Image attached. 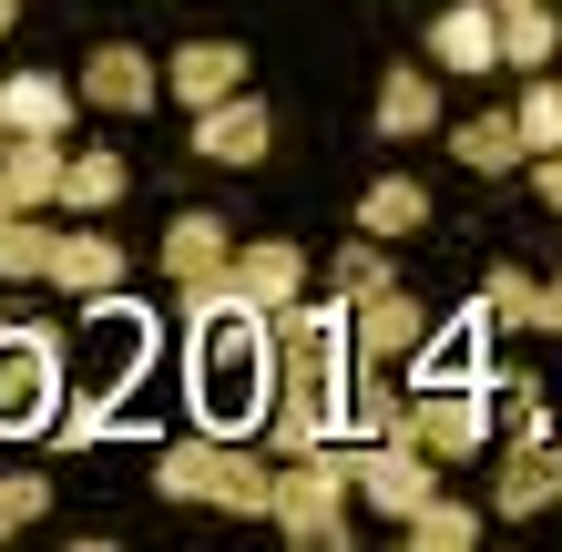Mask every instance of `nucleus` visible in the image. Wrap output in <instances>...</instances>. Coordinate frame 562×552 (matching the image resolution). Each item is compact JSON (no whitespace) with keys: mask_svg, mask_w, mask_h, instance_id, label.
Masks as SVG:
<instances>
[{"mask_svg":"<svg viewBox=\"0 0 562 552\" xmlns=\"http://www.w3.org/2000/svg\"><path fill=\"white\" fill-rule=\"evenodd\" d=\"M52 286H72V297H113V286H123V246L92 236V225H72L61 256H52Z\"/></svg>","mask_w":562,"mask_h":552,"instance_id":"obj_20","label":"nucleus"},{"mask_svg":"<svg viewBox=\"0 0 562 552\" xmlns=\"http://www.w3.org/2000/svg\"><path fill=\"white\" fill-rule=\"evenodd\" d=\"M491 11H512V0H491Z\"/></svg>","mask_w":562,"mask_h":552,"instance_id":"obj_37","label":"nucleus"},{"mask_svg":"<svg viewBox=\"0 0 562 552\" xmlns=\"http://www.w3.org/2000/svg\"><path fill=\"white\" fill-rule=\"evenodd\" d=\"M502 61V11L491 0H450L429 21V72H491Z\"/></svg>","mask_w":562,"mask_h":552,"instance_id":"obj_12","label":"nucleus"},{"mask_svg":"<svg viewBox=\"0 0 562 552\" xmlns=\"http://www.w3.org/2000/svg\"><path fill=\"white\" fill-rule=\"evenodd\" d=\"M429 450L419 440H358V502L369 511H389V522H409V511L429 502Z\"/></svg>","mask_w":562,"mask_h":552,"instance_id":"obj_5","label":"nucleus"},{"mask_svg":"<svg viewBox=\"0 0 562 552\" xmlns=\"http://www.w3.org/2000/svg\"><path fill=\"white\" fill-rule=\"evenodd\" d=\"M164 92H175L184 113H205V103H225V92H246V52H236V42H175Z\"/></svg>","mask_w":562,"mask_h":552,"instance_id":"obj_13","label":"nucleus"},{"mask_svg":"<svg viewBox=\"0 0 562 552\" xmlns=\"http://www.w3.org/2000/svg\"><path fill=\"white\" fill-rule=\"evenodd\" d=\"M481 307H491V328H532L542 277H532V267H491V277H481Z\"/></svg>","mask_w":562,"mask_h":552,"instance_id":"obj_29","label":"nucleus"},{"mask_svg":"<svg viewBox=\"0 0 562 552\" xmlns=\"http://www.w3.org/2000/svg\"><path fill=\"white\" fill-rule=\"evenodd\" d=\"M348 492H358V440L338 450H307V461H277V492H267V522L307 552H338L348 542Z\"/></svg>","mask_w":562,"mask_h":552,"instance_id":"obj_3","label":"nucleus"},{"mask_svg":"<svg viewBox=\"0 0 562 552\" xmlns=\"http://www.w3.org/2000/svg\"><path fill=\"white\" fill-rule=\"evenodd\" d=\"M267 144H277V113L246 103V92H225V103L194 113V154H205V165H267Z\"/></svg>","mask_w":562,"mask_h":552,"instance_id":"obj_11","label":"nucleus"},{"mask_svg":"<svg viewBox=\"0 0 562 552\" xmlns=\"http://www.w3.org/2000/svg\"><path fill=\"white\" fill-rule=\"evenodd\" d=\"M429 123H440V82H429V61H389V82H379V134H389V144H419Z\"/></svg>","mask_w":562,"mask_h":552,"instance_id":"obj_18","label":"nucleus"},{"mask_svg":"<svg viewBox=\"0 0 562 552\" xmlns=\"http://www.w3.org/2000/svg\"><path fill=\"white\" fill-rule=\"evenodd\" d=\"M11 215H21V194H11V184H0V225H11Z\"/></svg>","mask_w":562,"mask_h":552,"instance_id":"obj_34","label":"nucleus"},{"mask_svg":"<svg viewBox=\"0 0 562 552\" xmlns=\"http://www.w3.org/2000/svg\"><path fill=\"white\" fill-rule=\"evenodd\" d=\"M154 92H164V72L134 52V42H103L82 61V103L92 113H154Z\"/></svg>","mask_w":562,"mask_h":552,"instance_id":"obj_14","label":"nucleus"},{"mask_svg":"<svg viewBox=\"0 0 562 552\" xmlns=\"http://www.w3.org/2000/svg\"><path fill=\"white\" fill-rule=\"evenodd\" d=\"M184 369H194V419L205 430H267L277 409V317H256L246 297H184Z\"/></svg>","mask_w":562,"mask_h":552,"instance_id":"obj_1","label":"nucleus"},{"mask_svg":"<svg viewBox=\"0 0 562 552\" xmlns=\"http://www.w3.org/2000/svg\"><path fill=\"white\" fill-rule=\"evenodd\" d=\"M532 328H552V338H562V277H542V307H532Z\"/></svg>","mask_w":562,"mask_h":552,"instance_id":"obj_33","label":"nucleus"},{"mask_svg":"<svg viewBox=\"0 0 562 552\" xmlns=\"http://www.w3.org/2000/svg\"><path fill=\"white\" fill-rule=\"evenodd\" d=\"M154 492L267 522V492H277V471L256 461V450H246L236 430H194V440H164V450H154Z\"/></svg>","mask_w":562,"mask_h":552,"instance_id":"obj_2","label":"nucleus"},{"mask_svg":"<svg viewBox=\"0 0 562 552\" xmlns=\"http://www.w3.org/2000/svg\"><path fill=\"white\" fill-rule=\"evenodd\" d=\"M491 502L512 511V522H532V511L562 502V430H521L502 450V481H491Z\"/></svg>","mask_w":562,"mask_h":552,"instance_id":"obj_8","label":"nucleus"},{"mask_svg":"<svg viewBox=\"0 0 562 552\" xmlns=\"http://www.w3.org/2000/svg\"><path fill=\"white\" fill-rule=\"evenodd\" d=\"M0 338H11V307H0Z\"/></svg>","mask_w":562,"mask_h":552,"instance_id":"obj_36","label":"nucleus"},{"mask_svg":"<svg viewBox=\"0 0 562 552\" xmlns=\"http://www.w3.org/2000/svg\"><path fill=\"white\" fill-rule=\"evenodd\" d=\"M72 103H82V82L0 72V123H11V134H72Z\"/></svg>","mask_w":562,"mask_h":552,"instance_id":"obj_17","label":"nucleus"},{"mask_svg":"<svg viewBox=\"0 0 562 552\" xmlns=\"http://www.w3.org/2000/svg\"><path fill=\"white\" fill-rule=\"evenodd\" d=\"M11 21H21V0H0V31H11Z\"/></svg>","mask_w":562,"mask_h":552,"instance_id":"obj_35","label":"nucleus"},{"mask_svg":"<svg viewBox=\"0 0 562 552\" xmlns=\"http://www.w3.org/2000/svg\"><path fill=\"white\" fill-rule=\"evenodd\" d=\"M502 61H512V72H552V61H562L552 0H512V11H502Z\"/></svg>","mask_w":562,"mask_h":552,"instance_id":"obj_22","label":"nucleus"},{"mask_svg":"<svg viewBox=\"0 0 562 552\" xmlns=\"http://www.w3.org/2000/svg\"><path fill=\"white\" fill-rule=\"evenodd\" d=\"M225 267H236L225 215H175V225H164V277H175V307L205 297V286H225Z\"/></svg>","mask_w":562,"mask_h":552,"instance_id":"obj_9","label":"nucleus"},{"mask_svg":"<svg viewBox=\"0 0 562 552\" xmlns=\"http://www.w3.org/2000/svg\"><path fill=\"white\" fill-rule=\"evenodd\" d=\"M92 338H103V388L123 399V388L154 369V317L123 307V297H92Z\"/></svg>","mask_w":562,"mask_h":552,"instance_id":"obj_15","label":"nucleus"},{"mask_svg":"<svg viewBox=\"0 0 562 552\" xmlns=\"http://www.w3.org/2000/svg\"><path fill=\"white\" fill-rule=\"evenodd\" d=\"M52 256H61V236H52L42 215H11V225H0V277H21V286L42 277L52 286Z\"/></svg>","mask_w":562,"mask_h":552,"instance_id":"obj_26","label":"nucleus"},{"mask_svg":"<svg viewBox=\"0 0 562 552\" xmlns=\"http://www.w3.org/2000/svg\"><path fill=\"white\" fill-rule=\"evenodd\" d=\"M61 450H103V440H144V430H123L113 419V388H92V399H61Z\"/></svg>","mask_w":562,"mask_h":552,"instance_id":"obj_27","label":"nucleus"},{"mask_svg":"<svg viewBox=\"0 0 562 552\" xmlns=\"http://www.w3.org/2000/svg\"><path fill=\"white\" fill-rule=\"evenodd\" d=\"M450 154L471 174H512V165H532V144H521V113H471V123H450Z\"/></svg>","mask_w":562,"mask_h":552,"instance_id":"obj_19","label":"nucleus"},{"mask_svg":"<svg viewBox=\"0 0 562 552\" xmlns=\"http://www.w3.org/2000/svg\"><path fill=\"white\" fill-rule=\"evenodd\" d=\"M400 532H409V552H471V542H481V511H471V502H440V492H429V502L409 511Z\"/></svg>","mask_w":562,"mask_h":552,"instance_id":"obj_25","label":"nucleus"},{"mask_svg":"<svg viewBox=\"0 0 562 552\" xmlns=\"http://www.w3.org/2000/svg\"><path fill=\"white\" fill-rule=\"evenodd\" d=\"M419 225H429V184H409V174H379L369 194H358V236H419Z\"/></svg>","mask_w":562,"mask_h":552,"instance_id":"obj_21","label":"nucleus"},{"mask_svg":"<svg viewBox=\"0 0 562 552\" xmlns=\"http://www.w3.org/2000/svg\"><path fill=\"white\" fill-rule=\"evenodd\" d=\"M42 511H52V481L42 471H11V481H0V542H21Z\"/></svg>","mask_w":562,"mask_h":552,"instance_id":"obj_30","label":"nucleus"},{"mask_svg":"<svg viewBox=\"0 0 562 552\" xmlns=\"http://www.w3.org/2000/svg\"><path fill=\"white\" fill-rule=\"evenodd\" d=\"M61 419V338L11 328L0 338V440H42Z\"/></svg>","mask_w":562,"mask_h":552,"instance_id":"obj_4","label":"nucleus"},{"mask_svg":"<svg viewBox=\"0 0 562 552\" xmlns=\"http://www.w3.org/2000/svg\"><path fill=\"white\" fill-rule=\"evenodd\" d=\"M61 174H72V154H61V134H11V144H0V184L21 194V215L61 205Z\"/></svg>","mask_w":562,"mask_h":552,"instance_id":"obj_16","label":"nucleus"},{"mask_svg":"<svg viewBox=\"0 0 562 552\" xmlns=\"http://www.w3.org/2000/svg\"><path fill=\"white\" fill-rule=\"evenodd\" d=\"M419 338H429V307L409 297V286H389V297L348 307V348H358V369H400V359H419Z\"/></svg>","mask_w":562,"mask_h":552,"instance_id":"obj_6","label":"nucleus"},{"mask_svg":"<svg viewBox=\"0 0 562 552\" xmlns=\"http://www.w3.org/2000/svg\"><path fill=\"white\" fill-rule=\"evenodd\" d=\"M123 194H134V165H123L113 144L103 154H72V174H61V205H72V215H113Z\"/></svg>","mask_w":562,"mask_h":552,"instance_id":"obj_24","label":"nucleus"},{"mask_svg":"<svg viewBox=\"0 0 562 552\" xmlns=\"http://www.w3.org/2000/svg\"><path fill=\"white\" fill-rule=\"evenodd\" d=\"M512 113H521V144L532 154H562V82H532Z\"/></svg>","mask_w":562,"mask_h":552,"instance_id":"obj_31","label":"nucleus"},{"mask_svg":"<svg viewBox=\"0 0 562 552\" xmlns=\"http://www.w3.org/2000/svg\"><path fill=\"white\" fill-rule=\"evenodd\" d=\"M327 286H338L348 307H369V297H389V286H400V267L379 256V236H358V246H338V277H327Z\"/></svg>","mask_w":562,"mask_h":552,"instance_id":"obj_28","label":"nucleus"},{"mask_svg":"<svg viewBox=\"0 0 562 552\" xmlns=\"http://www.w3.org/2000/svg\"><path fill=\"white\" fill-rule=\"evenodd\" d=\"M400 419H409L400 369H358V388H348V440H400Z\"/></svg>","mask_w":562,"mask_h":552,"instance_id":"obj_23","label":"nucleus"},{"mask_svg":"<svg viewBox=\"0 0 562 552\" xmlns=\"http://www.w3.org/2000/svg\"><path fill=\"white\" fill-rule=\"evenodd\" d=\"M429 379H491V307L481 297L460 317H429V338L409 359V388H429Z\"/></svg>","mask_w":562,"mask_h":552,"instance_id":"obj_7","label":"nucleus"},{"mask_svg":"<svg viewBox=\"0 0 562 552\" xmlns=\"http://www.w3.org/2000/svg\"><path fill=\"white\" fill-rule=\"evenodd\" d=\"M521 174H532V194H542V205L562 215V154H532V165H521Z\"/></svg>","mask_w":562,"mask_h":552,"instance_id":"obj_32","label":"nucleus"},{"mask_svg":"<svg viewBox=\"0 0 562 552\" xmlns=\"http://www.w3.org/2000/svg\"><path fill=\"white\" fill-rule=\"evenodd\" d=\"M225 297H246L256 317H286L296 297H307V256H296L286 236H267V246H236V267H225Z\"/></svg>","mask_w":562,"mask_h":552,"instance_id":"obj_10","label":"nucleus"}]
</instances>
